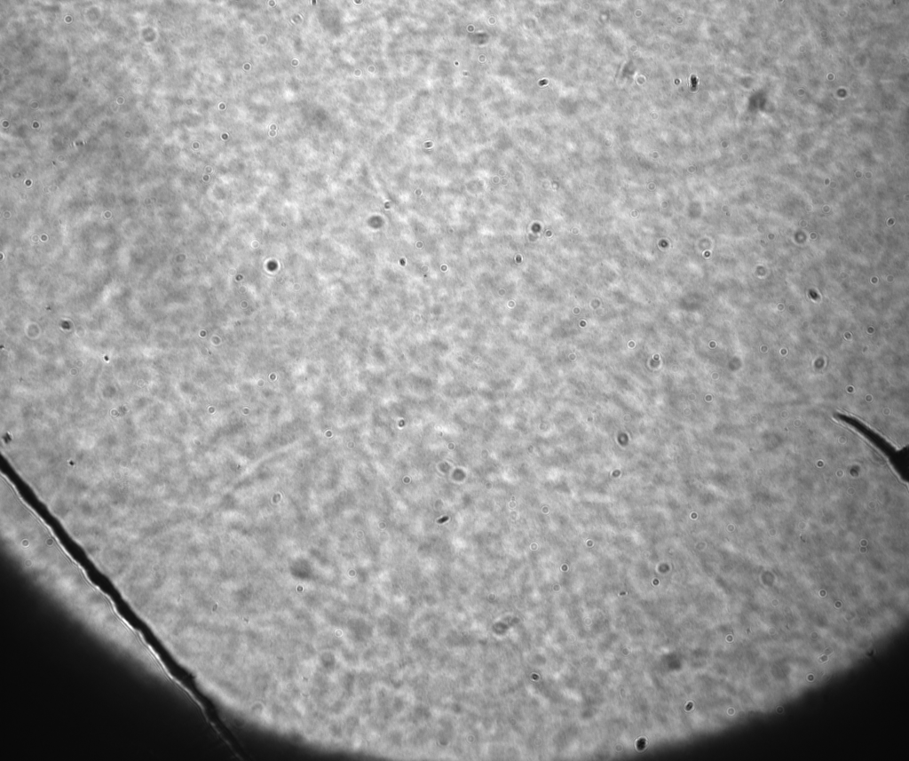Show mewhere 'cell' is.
Segmentation results:
<instances>
[{"mask_svg":"<svg viewBox=\"0 0 909 761\" xmlns=\"http://www.w3.org/2000/svg\"><path fill=\"white\" fill-rule=\"evenodd\" d=\"M20 569L30 582L85 628L151 671L163 662L143 636L120 614L114 601L89 578L53 529L35 536Z\"/></svg>","mask_w":909,"mask_h":761,"instance_id":"6da1fadb","label":"cell"},{"mask_svg":"<svg viewBox=\"0 0 909 761\" xmlns=\"http://www.w3.org/2000/svg\"><path fill=\"white\" fill-rule=\"evenodd\" d=\"M692 83H693V86L695 87V85H696V80H695V76H692Z\"/></svg>","mask_w":909,"mask_h":761,"instance_id":"7a4b0ae2","label":"cell"}]
</instances>
